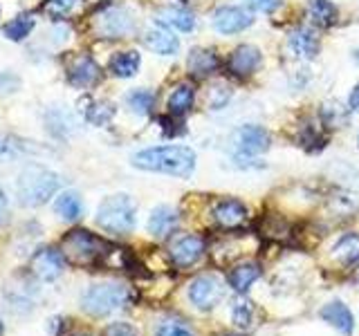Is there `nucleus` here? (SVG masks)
I'll list each match as a JSON object with an SVG mask.
<instances>
[{
	"mask_svg": "<svg viewBox=\"0 0 359 336\" xmlns=\"http://www.w3.org/2000/svg\"><path fill=\"white\" fill-rule=\"evenodd\" d=\"M135 168L175 177H189L196 168V153L189 146H155L130 157Z\"/></svg>",
	"mask_w": 359,
	"mask_h": 336,
	"instance_id": "nucleus-1",
	"label": "nucleus"
},
{
	"mask_svg": "<svg viewBox=\"0 0 359 336\" xmlns=\"http://www.w3.org/2000/svg\"><path fill=\"white\" fill-rule=\"evenodd\" d=\"M59 190V175L41 164H29L20 171L16 179L18 202L27 209L43 206Z\"/></svg>",
	"mask_w": 359,
	"mask_h": 336,
	"instance_id": "nucleus-2",
	"label": "nucleus"
},
{
	"mask_svg": "<svg viewBox=\"0 0 359 336\" xmlns=\"http://www.w3.org/2000/svg\"><path fill=\"white\" fill-rule=\"evenodd\" d=\"M59 251L63 253L65 262L74 267H97L108 258L110 244L86 229H74L61 240Z\"/></svg>",
	"mask_w": 359,
	"mask_h": 336,
	"instance_id": "nucleus-3",
	"label": "nucleus"
},
{
	"mask_svg": "<svg viewBox=\"0 0 359 336\" xmlns=\"http://www.w3.org/2000/svg\"><path fill=\"white\" fill-rule=\"evenodd\" d=\"M128 298H130L128 287H123L119 283H101L86 289V294L81 298V307L90 316L101 318L121 309L128 302Z\"/></svg>",
	"mask_w": 359,
	"mask_h": 336,
	"instance_id": "nucleus-4",
	"label": "nucleus"
},
{
	"mask_svg": "<svg viewBox=\"0 0 359 336\" xmlns=\"http://www.w3.org/2000/svg\"><path fill=\"white\" fill-rule=\"evenodd\" d=\"M97 222L99 227L115 233V235H126L135 227V204L128 195H110L101 202V206L97 211Z\"/></svg>",
	"mask_w": 359,
	"mask_h": 336,
	"instance_id": "nucleus-5",
	"label": "nucleus"
},
{
	"mask_svg": "<svg viewBox=\"0 0 359 336\" xmlns=\"http://www.w3.org/2000/svg\"><path fill=\"white\" fill-rule=\"evenodd\" d=\"M93 29L99 38H126L135 31V18L123 7H108L97 14Z\"/></svg>",
	"mask_w": 359,
	"mask_h": 336,
	"instance_id": "nucleus-6",
	"label": "nucleus"
},
{
	"mask_svg": "<svg viewBox=\"0 0 359 336\" xmlns=\"http://www.w3.org/2000/svg\"><path fill=\"white\" fill-rule=\"evenodd\" d=\"M65 267V258L59 249H52V246H43L36 253L32 255V276L43 280V283H52L54 278H59Z\"/></svg>",
	"mask_w": 359,
	"mask_h": 336,
	"instance_id": "nucleus-7",
	"label": "nucleus"
},
{
	"mask_svg": "<svg viewBox=\"0 0 359 336\" xmlns=\"http://www.w3.org/2000/svg\"><path fill=\"white\" fill-rule=\"evenodd\" d=\"M189 298L202 312L213 309L220 302V298H222L220 280L213 278V276H200V278H196L194 283H191V287H189Z\"/></svg>",
	"mask_w": 359,
	"mask_h": 336,
	"instance_id": "nucleus-8",
	"label": "nucleus"
},
{
	"mask_svg": "<svg viewBox=\"0 0 359 336\" xmlns=\"http://www.w3.org/2000/svg\"><path fill=\"white\" fill-rule=\"evenodd\" d=\"M205 253V240L200 235H182L171 246H168V255L175 267L187 269L200 260V255Z\"/></svg>",
	"mask_w": 359,
	"mask_h": 336,
	"instance_id": "nucleus-9",
	"label": "nucleus"
},
{
	"mask_svg": "<svg viewBox=\"0 0 359 336\" xmlns=\"http://www.w3.org/2000/svg\"><path fill=\"white\" fill-rule=\"evenodd\" d=\"M252 22H254L252 14L241 7H220L213 14V27L220 34H238L250 27Z\"/></svg>",
	"mask_w": 359,
	"mask_h": 336,
	"instance_id": "nucleus-10",
	"label": "nucleus"
},
{
	"mask_svg": "<svg viewBox=\"0 0 359 336\" xmlns=\"http://www.w3.org/2000/svg\"><path fill=\"white\" fill-rule=\"evenodd\" d=\"M236 146L243 155H261L269 148V132L261 126H243L236 132Z\"/></svg>",
	"mask_w": 359,
	"mask_h": 336,
	"instance_id": "nucleus-11",
	"label": "nucleus"
},
{
	"mask_svg": "<svg viewBox=\"0 0 359 336\" xmlns=\"http://www.w3.org/2000/svg\"><path fill=\"white\" fill-rule=\"evenodd\" d=\"M229 72L238 78H245L256 72V67L261 65V52L254 45H241L229 56Z\"/></svg>",
	"mask_w": 359,
	"mask_h": 336,
	"instance_id": "nucleus-12",
	"label": "nucleus"
},
{
	"mask_svg": "<svg viewBox=\"0 0 359 336\" xmlns=\"http://www.w3.org/2000/svg\"><path fill=\"white\" fill-rule=\"evenodd\" d=\"M213 218L222 229H238L247 220V209L238 200H222L220 204L213 209Z\"/></svg>",
	"mask_w": 359,
	"mask_h": 336,
	"instance_id": "nucleus-13",
	"label": "nucleus"
},
{
	"mask_svg": "<svg viewBox=\"0 0 359 336\" xmlns=\"http://www.w3.org/2000/svg\"><path fill=\"white\" fill-rule=\"evenodd\" d=\"M142 43H144L151 52L160 54V56H173V54H177V50H180V41H177L166 27H155V29H151V31H146V34H144V38H142Z\"/></svg>",
	"mask_w": 359,
	"mask_h": 336,
	"instance_id": "nucleus-14",
	"label": "nucleus"
},
{
	"mask_svg": "<svg viewBox=\"0 0 359 336\" xmlns=\"http://www.w3.org/2000/svg\"><path fill=\"white\" fill-rule=\"evenodd\" d=\"M67 78H70V83L76 88H90L101 78V70L93 59L81 56V59H76L72 63L70 72H67Z\"/></svg>",
	"mask_w": 359,
	"mask_h": 336,
	"instance_id": "nucleus-15",
	"label": "nucleus"
},
{
	"mask_svg": "<svg viewBox=\"0 0 359 336\" xmlns=\"http://www.w3.org/2000/svg\"><path fill=\"white\" fill-rule=\"evenodd\" d=\"M180 224V216L177 211L171 209V206H157L151 218H149V231L157 238H166V235H171Z\"/></svg>",
	"mask_w": 359,
	"mask_h": 336,
	"instance_id": "nucleus-16",
	"label": "nucleus"
},
{
	"mask_svg": "<svg viewBox=\"0 0 359 336\" xmlns=\"http://www.w3.org/2000/svg\"><path fill=\"white\" fill-rule=\"evenodd\" d=\"M218 56L216 52H211V50H202V48H196V50H191L189 54V61H187V67H189V72L194 74L196 78H205L209 74H213L218 70Z\"/></svg>",
	"mask_w": 359,
	"mask_h": 336,
	"instance_id": "nucleus-17",
	"label": "nucleus"
},
{
	"mask_svg": "<svg viewBox=\"0 0 359 336\" xmlns=\"http://www.w3.org/2000/svg\"><path fill=\"white\" fill-rule=\"evenodd\" d=\"M290 48L301 59H314L319 54V38L310 27H299L292 31L290 36Z\"/></svg>",
	"mask_w": 359,
	"mask_h": 336,
	"instance_id": "nucleus-18",
	"label": "nucleus"
},
{
	"mask_svg": "<svg viewBox=\"0 0 359 336\" xmlns=\"http://www.w3.org/2000/svg\"><path fill=\"white\" fill-rule=\"evenodd\" d=\"M321 318L328 321L332 328H337V330L344 332V334H353V328H355L353 314H351V309H348L341 300L328 302V305L321 309Z\"/></svg>",
	"mask_w": 359,
	"mask_h": 336,
	"instance_id": "nucleus-19",
	"label": "nucleus"
},
{
	"mask_svg": "<svg viewBox=\"0 0 359 336\" xmlns=\"http://www.w3.org/2000/svg\"><path fill=\"white\" fill-rule=\"evenodd\" d=\"M157 20L166 27H175L180 31H191L196 25V18L184 7H166L157 11Z\"/></svg>",
	"mask_w": 359,
	"mask_h": 336,
	"instance_id": "nucleus-20",
	"label": "nucleus"
},
{
	"mask_svg": "<svg viewBox=\"0 0 359 336\" xmlns=\"http://www.w3.org/2000/svg\"><path fill=\"white\" fill-rule=\"evenodd\" d=\"M54 211L59 213L65 222H76L83 213L81 197H79V193H74V190H65V193H61L54 200Z\"/></svg>",
	"mask_w": 359,
	"mask_h": 336,
	"instance_id": "nucleus-21",
	"label": "nucleus"
},
{
	"mask_svg": "<svg viewBox=\"0 0 359 336\" xmlns=\"http://www.w3.org/2000/svg\"><path fill=\"white\" fill-rule=\"evenodd\" d=\"M258 276H261V267L256 262H245V265H236L227 278L236 291H247L252 287V283L258 280Z\"/></svg>",
	"mask_w": 359,
	"mask_h": 336,
	"instance_id": "nucleus-22",
	"label": "nucleus"
},
{
	"mask_svg": "<svg viewBox=\"0 0 359 336\" xmlns=\"http://www.w3.org/2000/svg\"><path fill=\"white\" fill-rule=\"evenodd\" d=\"M140 65H142V56L130 50V52H119L115 59L110 61V72L119 76V78H130L140 72Z\"/></svg>",
	"mask_w": 359,
	"mask_h": 336,
	"instance_id": "nucleus-23",
	"label": "nucleus"
},
{
	"mask_svg": "<svg viewBox=\"0 0 359 336\" xmlns=\"http://www.w3.org/2000/svg\"><path fill=\"white\" fill-rule=\"evenodd\" d=\"M34 25H36V16L34 14H18L14 20H9L7 25H5V36L9 38V41H25L29 34H32V29H34Z\"/></svg>",
	"mask_w": 359,
	"mask_h": 336,
	"instance_id": "nucleus-24",
	"label": "nucleus"
},
{
	"mask_svg": "<svg viewBox=\"0 0 359 336\" xmlns=\"http://www.w3.org/2000/svg\"><path fill=\"white\" fill-rule=\"evenodd\" d=\"M332 255L339 260L341 265H353L359 260V235L357 233H348L334 244Z\"/></svg>",
	"mask_w": 359,
	"mask_h": 336,
	"instance_id": "nucleus-25",
	"label": "nucleus"
},
{
	"mask_svg": "<svg viewBox=\"0 0 359 336\" xmlns=\"http://www.w3.org/2000/svg\"><path fill=\"white\" fill-rule=\"evenodd\" d=\"M194 99H196L194 88L189 83H180L173 90V94L168 97V112H171V115H184V112H189L191 106H194Z\"/></svg>",
	"mask_w": 359,
	"mask_h": 336,
	"instance_id": "nucleus-26",
	"label": "nucleus"
},
{
	"mask_svg": "<svg viewBox=\"0 0 359 336\" xmlns=\"http://www.w3.org/2000/svg\"><path fill=\"white\" fill-rule=\"evenodd\" d=\"M308 16L312 18L314 25L328 27L337 18V9L330 0H308Z\"/></svg>",
	"mask_w": 359,
	"mask_h": 336,
	"instance_id": "nucleus-27",
	"label": "nucleus"
},
{
	"mask_svg": "<svg viewBox=\"0 0 359 336\" xmlns=\"http://www.w3.org/2000/svg\"><path fill=\"white\" fill-rule=\"evenodd\" d=\"M153 92L149 90H133V92L126 94V104L133 112H137V115H149L151 108H153Z\"/></svg>",
	"mask_w": 359,
	"mask_h": 336,
	"instance_id": "nucleus-28",
	"label": "nucleus"
},
{
	"mask_svg": "<svg viewBox=\"0 0 359 336\" xmlns=\"http://www.w3.org/2000/svg\"><path fill=\"white\" fill-rule=\"evenodd\" d=\"M112 115H115V106L106 104V101H97V104H93L86 112L88 121L95 123V126H106V123L112 119Z\"/></svg>",
	"mask_w": 359,
	"mask_h": 336,
	"instance_id": "nucleus-29",
	"label": "nucleus"
},
{
	"mask_svg": "<svg viewBox=\"0 0 359 336\" xmlns=\"http://www.w3.org/2000/svg\"><path fill=\"white\" fill-rule=\"evenodd\" d=\"M79 5H81V0H48V3H45V11H48L52 18H63L67 14H72Z\"/></svg>",
	"mask_w": 359,
	"mask_h": 336,
	"instance_id": "nucleus-30",
	"label": "nucleus"
},
{
	"mask_svg": "<svg viewBox=\"0 0 359 336\" xmlns=\"http://www.w3.org/2000/svg\"><path fill=\"white\" fill-rule=\"evenodd\" d=\"M323 121H325V126L341 128V126H346V121H348V112L339 104H330V106L323 108Z\"/></svg>",
	"mask_w": 359,
	"mask_h": 336,
	"instance_id": "nucleus-31",
	"label": "nucleus"
},
{
	"mask_svg": "<svg viewBox=\"0 0 359 336\" xmlns=\"http://www.w3.org/2000/svg\"><path fill=\"white\" fill-rule=\"evenodd\" d=\"M25 148V144L16 137H9V134H0V162H9Z\"/></svg>",
	"mask_w": 359,
	"mask_h": 336,
	"instance_id": "nucleus-32",
	"label": "nucleus"
},
{
	"mask_svg": "<svg viewBox=\"0 0 359 336\" xmlns=\"http://www.w3.org/2000/svg\"><path fill=\"white\" fill-rule=\"evenodd\" d=\"M233 323L241 325V328H250L252 323V309H250V302H236L233 305Z\"/></svg>",
	"mask_w": 359,
	"mask_h": 336,
	"instance_id": "nucleus-33",
	"label": "nucleus"
},
{
	"mask_svg": "<svg viewBox=\"0 0 359 336\" xmlns=\"http://www.w3.org/2000/svg\"><path fill=\"white\" fill-rule=\"evenodd\" d=\"M106 336H135V328L128 323H112L104 332Z\"/></svg>",
	"mask_w": 359,
	"mask_h": 336,
	"instance_id": "nucleus-34",
	"label": "nucleus"
},
{
	"mask_svg": "<svg viewBox=\"0 0 359 336\" xmlns=\"http://www.w3.org/2000/svg\"><path fill=\"white\" fill-rule=\"evenodd\" d=\"M245 3L256 11H274L280 5V0H245Z\"/></svg>",
	"mask_w": 359,
	"mask_h": 336,
	"instance_id": "nucleus-35",
	"label": "nucleus"
},
{
	"mask_svg": "<svg viewBox=\"0 0 359 336\" xmlns=\"http://www.w3.org/2000/svg\"><path fill=\"white\" fill-rule=\"evenodd\" d=\"M157 336H194L187 328H180V325H162L157 330Z\"/></svg>",
	"mask_w": 359,
	"mask_h": 336,
	"instance_id": "nucleus-36",
	"label": "nucleus"
},
{
	"mask_svg": "<svg viewBox=\"0 0 359 336\" xmlns=\"http://www.w3.org/2000/svg\"><path fill=\"white\" fill-rule=\"evenodd\" d=\"M20 85V81L14 74H0V92H14V90Z\"/></svg>",
	"mask_w": 359,
	"mask_h": 336,
	"instance_id": "nucleus-37",
	"label": "nucleus"
},
{
	"mask_svg": "<svg viewBox=\"0 0 359 336\" xmlns=\"http://www.w3.org/2000/svg\"><path fill=\"white\" fill-rule=\"evenodd\" d=\"M348 108H351L353 112H359V83H357V88L353 90L351 99H348Z\"/></svg>",
	"mask_w": 359,
	"mask_h": 336,
	"instance_id": "nucleus-38",
	"label": "nucleus"
},
{
	"mask_svg": "<svg viewBox=\"0 0 359 336\" xmlns=\"http://www.w3.org/2000/svg\"><path fill=\"white\" fill-rule=\"evenodd\" d=\"M5 216H7V197H5V190L0 188V222L5 220Z\"/></svg>",
	"mask_w": 359,
	"mask_h": 336,
	"instance_id": "nucleus-39",
	"label": "nucleus"
},
{
	"mask_svg": "<svg viewBox=\"0 0 359 336\" xmlns=\"http://www.w3.org/2000/svg\"><path fill=\"white\" fill-rule=\"evenodd\" d=\"M3 332H5V328H3V323H0V336H3Z\"/></svg>",
	"mask_w": 359,
	"mask_h": 336,
	"instance_id": "nucleus-40",
	"label": "nucleus"
},
{
	"mask_svg": "<svg viewBox=\"0 0 359 336\" xmlns=\"http://www.w3.org/2000/svg\"><path fill=\"white\" fill-rule=\"evenodd\" d=\"M72 336H88V334H72Z\"/></svg>",
	"mask_w": 359,
	"mask_h": 336,
	"instance_id": "nucleus-41",
	"label": "nucleus"
},
{
	"mask_svg": "<svg viewBox=\"0 0 359 336\" xmlns=\"http://www.w3.org/2000/svg\"><path fill=\"white\" fill-rule=\"evenodd\" d=\"M357 59H359V50H357Z\"/></svg>",
	"mask_w": 359,
	"mask_h": 336,
	"instance_id": "nucleus-42",
	"label": "nucleus"
},
{
	"mask_svg": "<svg viewBox=\"0 0 359 336\" xmlns=\"http://www.w3.org/2000/svg\"><path fill=\"white\" fill-rule=\"evenodd\" d=\"M357 280H359V272H357Z\"/></svg>",
	"mask_w": 359,
	"mask_h": 336,
	"instance_id": "nucleus-43",
	"label": "nucleus"
},
{
	"mask_svg": "<svg viewBox=\"0 0 359 336\" xmlns=\"http://www.w3.org/2000/svg\"><path fill=\"white\" fill-rule=\"evenodd\" d=\"M229 336H233V334H229Z\"/></svg>",
	"mask_w": 359,
	"mask_h": 336,
	"instance_id": "nucleus-44",
	"label": "nucleus"
},
{
	"mask_svg": "<svg viewBox=\"0 0 359 336\" xmlns=\"http://www.w3.org/2000/svg\"><path fill=\"white\" fill-rule=\"evenodd\" d=\"M357 141H359V139H357Z\"/></svg>",
	"mask_w": 359,
	"mask_h": 336,
	"instance_id": "nucleus-45",
	"label": "nucleus"
}]
</instances>
